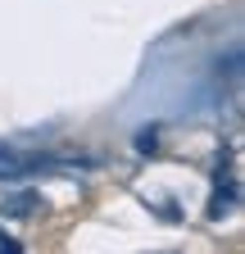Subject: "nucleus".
Wrapping results in <instances>:
<instances>
[{
  "instance_id": "obj_1",
  "label": "nucleus",
  "mask_w": 245,
  "mask_h": 254,
  "mask_svg": "<svg viewBox=\"0 0 245 254\" xmlns=\"http://www.w3.org/2000/svg\"><path fill=\"white\" fill-rule=\"evenodd\" d=\"M46 164H50V159H37V154H23V150H5V145H0V177H27V173H37Z\"/></svg>"
}]
</instances>
